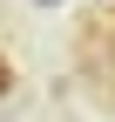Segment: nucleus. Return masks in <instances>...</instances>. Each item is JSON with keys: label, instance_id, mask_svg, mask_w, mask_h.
I'll use <instances>...</instances> for the list:
<instances>
[{"label": "nucleus", "instance_id": "obj_1", "mask_svg": "<svg viewBox=\"0 0 115 122\" xmlns=\"http://www.w3.org/2000/svg\"><path fill=\"white\" fill-rule=\"evenodd\" d=\"M0 95H14V61L0 54Z\"/></svg>", "mask_w": 115, "mask_h": 122}, {"label": "nucleus", "instance_id": "obj_2", "mask_svg": "<svg viewBox=\"0 0 115 122\" xmlns=\"http://www.w3.org/2000/svg\"><path fill=\"white\" fill-rule=\"evenodd\" d=\"M34 7H61V0H34Z\"/></svg>", "mask_w": 115, "mask_h": 122}]
</instances>
